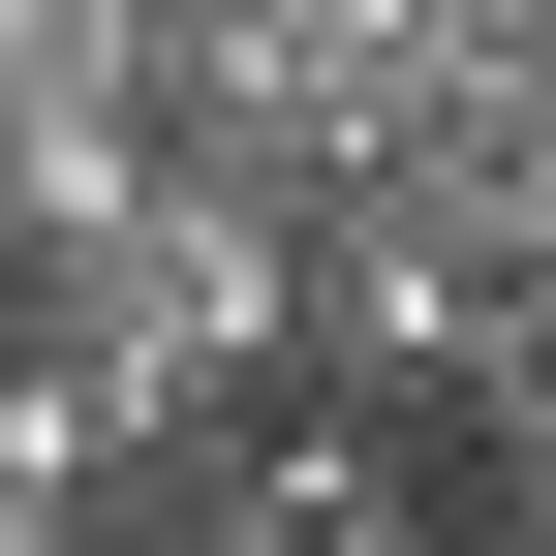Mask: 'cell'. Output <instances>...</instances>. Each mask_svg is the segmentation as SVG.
<instances>
[{"label":"cell","instance_id":"obj_1","mask_svg":"<svg viewBox=\"0 0 556 556\" xmlns=\"http://www.w3.org/2000/svg\"><path fill=\"white\" fill-rule=\"evenodd\" d=\"M31 371L93 402V464L124 495H186L217 433H278V371H309V309H278V217H217V186H155L93 278L31 309Z\"/></svg>","mask_w":556,"mask_h":556},{"label":"cell","instance_id":"obj_2","mask_svg":"<svg viewBox=\"0 0 556 556\" xmlns=\"http://www.w3.org/2000/svg\"><path fill=\"white\" fill-rule=\"evenodd\" d=\"M402 155V0H155V186H217V217H371Z\"/></svg>","mask_w":556,"mask_h":556},{"label":"cell","instance_id":"obj_3","mask_svg":"<svg viewBox=\"0 0 556 556\" xmlns=\"http://www.w3.org/2000/svg\"><path fill=\"white\" fill-rule=\"evenodd\" d=\"M155 217V0H0V340Z\"/></svg>","mask_w":556,"mask_h":556},{"label":"cell","instance_id":"obj_4","mask_svg":"<svg viewBox=\"0 0 556 556\" xmlns=\"http://www.w3.org/2000/svg\"><path fill=\"white\" fill-rule=\"evenodd\" d=\"M278 309H309V371H278L309 433H371V464H464V433H495V278H464L433 217H309Z\"/></svg>","mask_w":556,"mask_h":556},{"label":"cell","instance_id":"obj_5","mask_svg":"<svg viewBox=\"0 0 556 556\" xmlns=\"http://www.w3.org/2000/svg\"><path fill=\"white\" fill-rule=\"evenodd\" d=\"M433 556H556V371L464 433V495H433Z\"/></svg>","mask_w":556,"mask_h":556},{"label":"cell","instance_id":"obj_6","mask_svg":"<svg viewBox=\"0 0 556 556\" xmlns=\"http://www.w3.org/2000/svg\"><path fill=\"white\" fill-rule=\"evenodd\" d=\"M93 556H217V526H186V495H93Z\"/></svg>","mask_w":556,"mask_h":556}]
</instances>
